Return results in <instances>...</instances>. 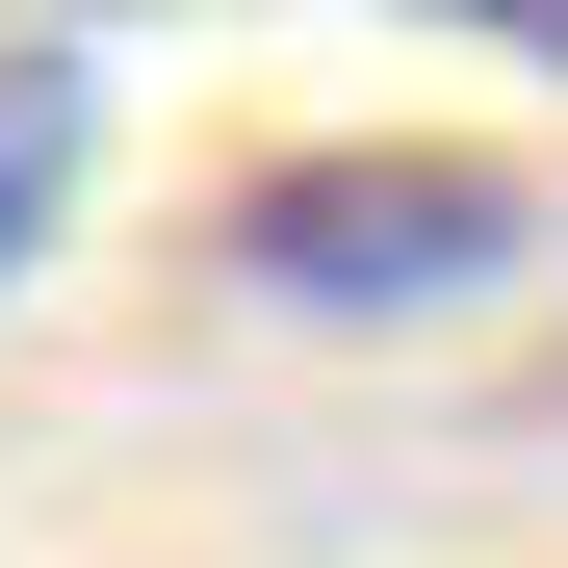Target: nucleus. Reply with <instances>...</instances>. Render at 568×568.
I'll list each match as a JSON object with an SVG mask.
<instances>
[{
    "instance_id": "3",
    "label": "nucleus",
    "mask_w": 568,
    "mask_h": 568,
    "mask_svg": "<svg viewBox=\"0 0 568 568\" xmlns=\"http://www.w3.org/2000/svg\"><path fill=\"white\" fill-rule=\"evenodd\" d=\"M439 27H491V52H568V0H439Z\"/></svg>"
},
{
    "instance_id": "1",
    "label": "nucleus",
    "mask_w": 568,
    "mask_h": 568,
    "mask_svg": "<svg viewBox=\"0 0 568 568\" xmlns=\"http://www.w3.org/2000/svg\"><path fill=\"white\" fill-rule=\"evenodd\" d=\"M491 258H517V181H491V155H284V181H233V284L311 311V336L465 311Z\"/></svg>"
},
{
    "instance_id": "2",
    "label": "nucleus",
    "mask_w": 568,
    "mask_h": 568,
    "mask_svg": "<svg viewBox=\"0 0 568 568\" xmlns=\"http://www.w3.org/2000/svg\"><path fill=\"white\" fill-rule=\"evenodd\" d=\"M78 155H104V78L78 52H0V284L78 233Z\"/></svg>"
}]
</instances>
